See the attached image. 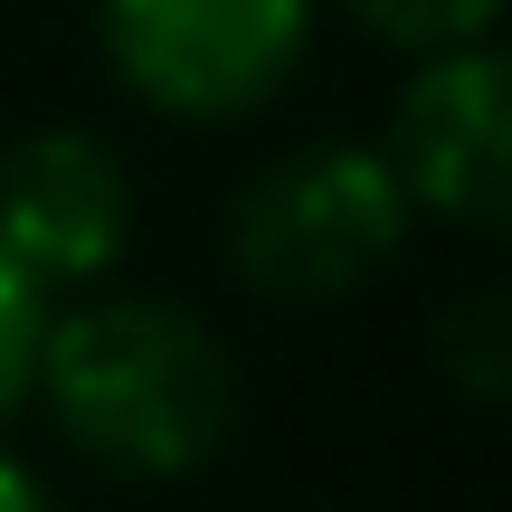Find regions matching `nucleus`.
Wrapping results in <instances>:
<instances>
[{
    "mask_svg": "<svg viewBox=\"0 0 512 512\" xmlns=\"http://www.w3.org/2000/svg\"><path fill=\"white\" fill-rule=\"evenodd\" d=\"M29 408H48V427L95 475L181 484L238 427V361L181 294L86 285L48 313Z\"/></svg>",
    "mask_w": 512,
    "mask_h": 512,
    "instance_id": "nucleus-1",
    "label": "nucleus"
},
{
    "mask_svg": "<svg viewBox=\"0 0 512 512\" xmlns=\"http://www.w3.org/2000/svg\"><path fill=\"white\" fill-rule=\"evenodd\" d=\"M408 209L399 171L380 143H342V133H304V143L266 152L228 200V266L266 304H342L370 275L399 266Z\"/></svg>",
    "mask_w": 512,
    "mask_h": 512,
    "instance_id": "nucleus-2",
    "label": "nucleus"
},
{
    "mask_svg": "<svg viewBox=\"0 0 512 512\" xmlns=\"http://www.w3.org/2000/svg\"><path fill=\"white\" fill-rule=\"evenodd\" d=\"M323 0H95L105 76L162 124H247L304 76Z\"/></svg>",
    "mask_w": 512,
    "mask_h": 512,
    "instance_id": "nucleus-3",
    "label": "nucleus"
},
{
    "mask_svg": "<svg viewBox=\"0 0 512 512\" xmlns=\"http://www.w3.org/2000/svg\"><path fill=\"white\" fill-rule=\"evenodd\" d=\"M380 152L399 171L408 209L456 238L512 247V38L484 29L465 48L408 57L389 95Z\"/></svg>",
    "mask_w": 512,
    "mask_h": 512,
    "instance_id": "nucleus-4",
    "label": "nucleus"
},
{
    "mask_svg": "<svg viewBox=\"0 0 512 512\" xmlns=\"http://www.w3.org/2000/svg\"><path fill=\"white\" fill-rule=\"evenodd\" d=\"M133 247V171L95 124H29L0 143V256L38 294L114 285Z\"/></svg>",
    "mask_w": 512,
    "mask_h": 512,
    "instance_id": "nucleus-5",
    "label": "nucleus"
},
{
    "mask_svg": "<svg viewBox=\"0 0 512 512\" xmlns=\"http://www.w3.org/2000/svg\"><path fill=\"white\" fill-rule=\"evenodd\" d=\"M427 361L465 408H512V275H475L437 304Z\"/></svg>",
    "mask_w": 512,
    "mask_h": 512,
    "instance_id": "nucleus-6",
    "label": "nucleus"
},
{
    "mask_svg": "<svg viewBox=\"0 0 512 512\" xmlns=\"http://www.w3.org/2000/svg\"><path fill=\"white\" fill-rule=\"evenodd\" d=\"M342 10L361 19L380 48H399V57H437V48H465V38L503 29L512 0H342Z\"/></svg>",
    "mask_w": 512,
    "mask_h": 512,
    "instance_id": "nucleus-7",
    "label": "nucleus"
},
{
    "mask_svg": "<svg viewBox=\"0 0 512 512\" xmlns=\"http://www.w3.org/2000/svg\"><path fill=\"white\" fill-rule=\"evenodd\" d=\"M48 313H57V294H38L29 275L0 256V427L38 399V342H48Z\"/></svg>",
    "mask_w": 512,
    "mask_h": 512,
    "instance_id": "nucleus-8",
    "label": "nucleus"
},
{
    "mask_svg": "<svg viewBox=\"0 0 512 512\" xmlns=\"http://www.w3.org/2000/svg\"><path fill=\"white\" fill-rule=\"evenodd\" d=\"M0 512H57V503H48V484H38L29 465L10 456V446H0Z\"/></svg>",
    "mask_w": 512,
    "mask_h": 512,
    "instance_id": "nucleus-9",
    "label": "nucleus"
}]
</instances>
